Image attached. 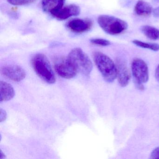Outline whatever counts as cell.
Here are the masks:
<instances>
[{"label": "cell", "instance_id": "obj_22", "mask_svg": "<svg viewBox=\"0 0 159 159\" xmlns=\"http://www.w3.org/2000/svg\"><path fill=\"white\" fill-rule=\"evenodd\" d=\"M5 158V156L4 155V154H3V153H2V150H1V159H3V158Z\"/></svg>", "mask_w": 159, "mask_h": 159}, {"label": "cell", "instance_id": "obj_1", "mask_svg": "<svg viewBox=\"0 0 159 159\" xmlns=\"http://www.w3.org/2000/svg\"><path fill=\"white\" fill-rule=\"evenodd\" d=\"M31 64L37 75L45 82L55 83L56 77L49 59L45 55L39 53L34 56Z\"/></svg>", "mask_w": 159, "mask_h": 159}, {"label": "cell", "instance_id": "obj_12", "mask_svg": "<svg viewBox=\"0 0 159 159\" xmlns=\"http://www.w3.org/2000/svg\"><path fill=\"white\" fill-rule=\"evenodd\" d=\"M153 10V8L150 3L143 0L138 1L134 7L135 13L139 16H149Z\"/></svg>", "mask_w": 159, "mask_h": 159}, {"label": "cell", "instance_id": "obj_7", "mask_svg": "<svg viewBox=\"0 0 159 159\" xmlns=\"http://www.w3.org/2000/svg\"><path fill=\"white\" fill-rule=\"evenodd\" d=\"M93 25V22L90 19L75 18L69 21L66 26L72 32L82 33L90 30Z\"/></svg>", "mask_w": 159, "mask_h": 159}, {"label": "cell", "instance_id": "obj_11", "mask_svg": "<svg viewBox=\"0 0 159 159\" xmlns=\"http://www.w3.org/2000/svg\"><path fill=\"white\" fill-rule=\"evenodd\" d=\"M65 2L66 0H42V7L45 12L53 16L64 7Z\"/></svg>", "mask_w": 159, "mask_h": 159}, {"label": "cell", "instance_id": "obj_23", "mask_svg": "<svg viewBox=\"0 0 159 159\" xmlns=\"http://www.w3.org/2000/svg\"><path fill=\"white\" fill-rule=\"evenodd\" d=\"M152 1L155 2H157V3H159V0H152Z\"/></svg>", "mask_w": 159, "mask_h": 159}, {"label": "cell", "instance_id": "obj_9", "mask_svg": "<svg viewBox=\"0 0 159 159\" xmlns=\"http://www.w3.org/2000/svg\"><path fill=\"white\" fill-rule=\"evenodd\" d=\"M117 77L119 84L121 87L128 85L130 79L131 73L125 60L122 58H117L116 62Z\"/></svg>", "mask_w": 159, "mask_h": 159}, {"label": "cell", "instance_id": "obj_3", "mask_svg": "<svg viewBox=\"0 0 159 159\" xmlns=\"http://www.w3.org/2000/svg\"><path fill=\"white\" fill-rule=\"evenodd\" d=\"M93 58L105 80L108 83L113 82L117 77L116 64L108 56L101 52H94Z\"/></svg>", "mask_w": 159, "mask_h": 159}, {"label": "cell", "instance_id": "obj_8", "mask_svg": "<svg viewBox=\"0 0 159 159\" xmlns=\"http://www.w3.org/2000/svg\"><path fill=\"white\" fill-rule=\"evenodd\" d=\"M1 73L6 78L17 82L23 80L26 76L24 69L16 65L3 67L2 68Z\"/></svg>", "mask_w": 159, "mask_h": 159}, {"label": "cell", "instance_id": "obj_19", "mask_svg": "<svg viewBox=\"0 0 159 159\" xmlns=\"http://www.w3.org/2000/svg\"><path fill=\"white\" fill-rule=\"evenodd\" d=\"M1 114H0V121L2 122V121H4L6 120L7 118V113L6 111L4 110L1 108Z\"/></svg>", "mask_w": 159, "mask_h": 159}, {"label": "cell", "instance_id": "obj_6", "mask_svg": "<svg viewBox=\"0 0 159 159\" xmlns=\"http://www.w3.org/2000/svg\"><path fill=\"white\" fill-rule=\"evenodd\" d=\"M54 66L57 74L64 79H72L77 75V71L70 63L67 57H56L54 61Z\"/></svg>", "mask_w": 159, "mask_h": 159}, {"label": "cell", "instance_id": "obj_5", "mask_svg": "<svg viewBox=\"0 0 159 159\" xmlns=\"http://www.w3.org/2000/svg\"><path fill=\"white\" fill-rule=\"evenodd\" d=\"M131 68L136 87L139 90H143V84L147 82L149 79L148 65L142 59L135 58L132 62Z\"/></svg>", "mask_w": 159, "mask_h": 159}, {"label": "cell", "instance_id": "obj_2", "mask_svg": "<svg viewBox=\"0 0 159 159\" xmlns=\"http://www.w3.org/2000/svg\"><path fill=\"white\" fill-rule=\"evenodd\" d=\"M68 60L77 72L89 76L93 70V63L88 56L80 48L72 49L67 57Z\"/></svg>", "mask_w": 159, "mask_h": 159}, {"label": "cell", "instance_id": "obj_18", "mask_svg": "<svg viewBox=\"0 0 159 159\" xmlns=\"http://www.w3.org/2000/svg\"><path fill=\"white\" fill-rule=\"evenodd\" d=\"M150 158L152 159H159V147L152 151L151 153Z\"/></svg>", "mask_w": 159, "mask_h": 159}, {"label": "cell", "instance_id": "obj_4", "mask_svg": "<svg viewBox=\"0 0 159 159\" xmlns=\"http://www.w3.org/2000/svg\"><path fill=\"white\" fill-rule=\"evenodd\" d=\"M98 23L106 33L113 36L123 33L128 27V24L124 20L107 15L99 16Z\"/></svg>", "mask_w": 159, "mask_h": 159}, {"label": "cell", "instance_id": "obj_10", "mask_svg": "<svg viewBox=\"0 0 159 159\" xmlns=\"http://www.w3.org/2000/svg\"><path fill=\"white\" fill-rule=\"evenodd\" d=\"M80 7L76 4L64 6L53 17L58 20H64L72 16H77L80 13Z\"/></svg>", "mask_w": 159, "mask_h": 159}, {"label": "cell", "instance_id": "obj_17", "mask_svg": "<svg viewBox=\"0 0 159 159\" xmlns=\"http://www.w3.org/2000/svg\"><path fill=\"white\" fill-rule=\"evenodd\" d=\"M7 2L14 6H22L33 3L36 0H7Z\"/></svg>", "mask_w": 159, "mask_h": 159}, {"label": "cell", "instance_id": "obj_20", "mask_svg": "<svg viewBox=\"0 0 159 159\" xmlns=\"http://www.w3.org/2000/svg\"><path fill=\"white\" fill-rule=\"evenodd\" d=\"M152 15L155 18H159V6L153 9Z\"/></svg>", "mask_w": 159, "mask_h": 159}, {"label": "cell", "instance_id": "obj_21", "mask_svg": "<svg viewBox=\"0 0 159 159\" xmlns=\"http://www.w3.org/2000/svg\"><path fill=\"white\" fill-rule=\"evenodd\" d=\"M155 76L156 80L158 82H159V65H158V66L157 67L156 70H155Z\"/></svg>", "mask_w": 159, "mask_h": 159}, {"label": "cell", "instance_id": "obj_16", "mask_svg": "<svg viewBox=\"0 0 159 159\" xmlns=\"http://www.w3.org/2000/svg\"><path fill=\"white\" fill-rule=\"evenodd\" d=\"M90 42L93 44L100 46H107L111 44L109 41L103 39H91Z\"/></svg>", "mask_w": 159, "mask_h": 159}, {"label": "cell", "instance_id": "obj_14", "mask_svg": "<svg viewBox=\"0 0 159 159\" xmlns=\"http://www.w3.org/2000/svg\"><path fill=\"white\" fill-rule=\"evenodd\" d=\"M141 32L148 39L152 40L159 39V30L149 25L142 26L140 27Z\"/></svg>", "mask_w": 159, "mask_h": 159}, {"label": "cell", "instance_id": "obj_15", "mask_svg": "<svg viewBox=\"0 0 159 159\" xmlns=\"http://www.w3.org/2000/svg\"><path fill=\"white\" fill-rule=\"evenodd\" d=\"M132 42L135 45L141 48L149 49L154 52H158L159 51V44L158 43H148L138 40H134Z\"/></svg>", "mask_w": 159, "mask_h": 159}, {"label": "cell", "instance_id": "obj_13", "mask_svg": "<svg viewBox=\"0 0 159 159\" xmlns=\"http://www.w3.org/2000/svg\"><path fill=\"white\" fill-rule=\"evenodd\" d=\"M0 86L1 102L8 101L13 98L15 96V91L13 87L11 84L1 81L0 83Z\"/></svg>", "mask_w": 159, "mask_h": 159}]
</instances>
